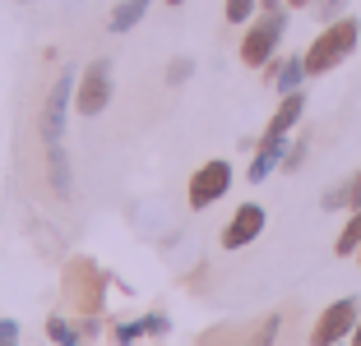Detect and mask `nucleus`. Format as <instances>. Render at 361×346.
Returning <instances> with one entry per match:
<instances>
[{"mask_svg":"<svg viewBox=\"0 0 361 346\" xmlns=\"http://www.w3.org/2000/svg\"><path fill=\"white\" fill-rule=\"evenodd\" d=\"M167 5H185V0H167Z\"/></svg>","mask_w":361,"mask_h":346,"instance_id":"a878e982","label":"nucleus"},{"mask_svg":"<svg viewBox=\"0 0 361 346\" xmlns=\"http://www.w3.org/2000/svg\"><path fill=\"white\" fill-rule=\"evenodd\" d=\"M106 102H111V60H88L84 74H79L75 84V111L79 115H102Z\"/></svg>","mask_w":361,"mask_h":346,"instance_id":"39448f33","label":"nucleus"},{"mask_svg":"<svg viewBox=\"0 0 361 346\" xmlns=\"http://www.w3.org/2000/svg\"><path fill=\"white\" fill-rule=\"evenodd\" d=\"M111 337H116L121 346H130V342H139V337H144V323H139V319H135V323H116V333H111Z\"/></svg>","mask_w":361,"mask_h":346,"instance_id":"aec40b11","label":"nucleus"},{"mask_svg":"<svg viewBox=\"0 0 361 346\" xmlns=\"http://www.w3.org/2000/svg\"><path fill=\"white\" fill-rule=\"evenodd\" d=\"M47 337H51V342L56 346H84V323H79V333H75V328H70V323H65V319H47Z\"/></svg>","mask_w":361,"mask_h":346,"instance_id":"f3484780","label":"nucleus"},{"mask_svg":"<svg viewBox=\"0 0 361 346\" xmlns=\"http://www.w3.org/2000/svg\"><path fill=\"white\" fill-rule=\"evenodd\" d=\"M75 84L79 79L70 70L56 74V84L42 97V115H37V134H42V148H47V180H51L56 199L75 194V171H70V153H65V115L75 106Z\"/></svg>","mask_w":361,"mask_h":346,"instance_id":"f257e3e1","label":"nucleus"},{"mask_svg":"<svg viewBox=\"0 0 361 346\" xmlns=\"http://www.w3.org/2000/svg\"><path fill=\"white\" fill-rule=\"evenodd\" d=\"M301 111H306V97H301V93H287L283 102H278L274 120H269V125H264V139H259V143H287V134L297 129Z\"/></svg>","mask_w":361,"mask_h":346,"instance_id":"1a4fd4ad","label":"nucleus"},{"mask_svg":"<svg viewBox=\"0 0 361 346\" xmlns=\"http://www.w3.org/2000/svg\"><path fill=\"white\" fill-rule=\"evenodd\" d=\"M19 5H32V0H19Z\"/></svg>","mask_w":361,"mask_h":346,"instance_id":"bb28decb","label":"nucleus"},{"mask_svg":"<svg viewBox=\"0 0 361 346\" xmlns=\"http://www.w3.org/2000/svg\"><path fill=\"white\" fill-rule=\"evenodd\" d=\"M324 208H361V171L348 180V185H338V189L324 194Z\"/></svg>","mask_w":361,"mask_h":346,"instance_id":"2eb2a0df","label":"nucleus"},{"mask_svg":"<svg viewBox=\"0 0 361 346\" xmlns=\"http://www.w3.org/2000/svg\"><path fill=\"white\" fill-rule=\"evenodd\" d=\"M139 323H144V337H162V333H167V314H144V319H139Z\"/></svg>","mask_w":361,"mask_h":346,"instance_id":"412c9836","label":"nucleus"},{"mask_svg":"<svg viewBox=\"0 0 361 346\" xmlns=\"http://www.w3.org/2000/svg\"><path fill=\"white\" fill-rule=\"evenodd\" d=\"M357 42H361V19H352V14H343V19H334V23H324L319 28V37L306 46V74L315 79V74H329L334 65H343L352 51H357Z\"/></svg>","mask_w":361,"mask_h":346,"instance_id":"f03ea898","label":"nucleus"},{"mask_svg":"<svg viewBox=\"0 0 361 346\" xmlns=\"http://www.w3.org/2000/svg\"><path fill=\"white\" fill-rule=\"evenodd\" d=\"M287 158V143H259L255 162H250V185H259V180H269V171L278 167V162Z\"/></svg>","mask_w":361,"mask_h":346,"instance_id":"9b49d317","label":"nucleus"},{"mask_svg":"<svg viewBox=\"0 0 361 346\" xmlns=\"http://www.w3.org/2000/svg\"><path fill=\"white\" fill-rule=\"evenodd\" d=\"M352 346H361V323H357V328H352Z\"/></svg>","mask_w":361,"mask_h":346,"instance_id":"393cba45","label":"nucleus"},{"mask_svg":"<svg viewBox=\"0 0 361 346\" xmlns=\"http://www.w3.org/2000/svg\"><path fill=\"white\" fill-rule=\"evenodd\" d=\"M278 328H283V314H264L255 323H245V346H274Z\"/></svg>","mask_w":361,"mask_h":346,"instance_id":"ddd939ff","label":"nucleus"},{"mask_svg":"<svg viewBox=\"0 0 361 346\" xmlns=\"http://www.w3.org/2000/svg\"><path fill=\"white\" fill-rule=\"evenodd\" d=\"M264 222H269V212L259 208V203H241V208L232 212V222L223 226V250H245L250 241H259Z\"/></svg>","mask_w":361,"mask_h":346,"instance_id":"6e6552de","label":"nucleus"},{"mask_svg":"<svg viewBox=\"0 0 361 346\" xmlns=\"http://www.w3.org/2000/svg\"><path fill=\"white\" fill-rule=\"evenodd\" d=\"M255 5H259V0H227V5H223V14H227V23H250Z\"/></svg>","mask_w":361,"mask_h":346,"instance_id":"a211bd4d","label":"nucleus"},{"mask_svg":"<svg viewBox=\"0 0 361 346\" xmlns=\"http://www.w3.org/2000/svg\"><path fill=\"white\" fill-rule=\"evenodd\" d=\"M102 300H106V273L97 268L93 259H70L65 263V305L75 314L93 319L102 314Z\"/></svg>","mask_w":361,"mask_h":346,"instance_id":"7ed1b4c3","label":"nucleus"},{"mask_svg":"<svg viewBox=\"0 0 361 346\" xmlns=\"http://www.w3.org/2000/svg\"><path fill=\"white\" fill-rule=\"evenodd\" d=\"M195 65L185 60V56H176V60H171V70H167V84H185V74H190Z\"/></svg>","mask_w":361,"mask_h":346,"instance_id":"4be33fe9","label":"nucleus"},{"mask_svg":"<svg viewBox=\"0 0 361 346\" xmlns=\"http://www.w3.org/2000/svg\"><path fill=\"white\" fill-rule=\"evenodd\" d=\"M343 10H348V0H315V14H319V23H334V19H343Z\"/></svg>","mask_w":361,"mask_h":346,"instance_id":"6ab92c4d","label":"nucleus"},{"mask_svg":"<svg viewBox=\"0 0 361 346\" xmlns=\"http://www.w3.org/2000/svg\"><path fill=\"white\" fill-rule=\"evenodd\" d=\"M227 189H232V162L213 158V162H204V167L190 176V189H185V199H190V208L200 212V208H213V203L223 199Z\"/></svg>","mask_w":361,"mask_h":346,"instance_id":"0eeeda50","label":"nucleus"},{"mask_svg":"<svg viewBox=\"0 0 361 346\" xmlns=\"http://www.w3.org/2000/svg\"><path fill=\"white\" fill-rule=\"evenodd\" d=\"M306 5H315V0H287V10H306Z\"/></svg>","mask_w":361,"mask_h":346,"instance_id":"b1692460","label":"nucleus"},{"mask_svg":"<svg viewBox=\"0 0 361 346\" xmlns=\"http://www.w3.org/2000/svg\"><path fill=\"white\" fill-rule=\"evenodd\" d=\"M301 79H310V74H306V60H301V56H287V60H283V70H278L274 74V84H278V93H301Z\"/></svg>","mask_w":361,"mask_h":346,"instance_id":"f8f14e48","label":"nucleus"},{"mask_svg":"<svg viewBox=\"0 0 361 346\" xmlns=\"http://www.w3.org/2000/svg\"><path fill=\"white\" fill-rule=\"evenodd\" d=\"M357 263H361V250H357Z\"/></svg>","mask_w":361,"mask_h":346,"instance_id":"cd10ccee","label":"nucleus"},{"mask_svg":"<svg viewBox=\"0 0 361 346\" xmlns=\"http://www.w3.org/2000/svg\"><path fill=\"white\" fill-rule=\"evenodd\" d=\"M357 250H361V208H352L348 226H343L338 241H334V254H338V259H348V254H357Z\"/></svg>","mask_w":361,"mask_h":346,"instance_id":"4468645a","label":"nucleus"},{"mask_svg":"<svg viewBox=\"0 0 361 346\" xmlns=\"http://www.w3.org/2000/svg\"><path fill=\"white\" fill-rule=\"evenodd\" d=\"M149 5H153V0H121L116 10H111V19H106V28H111V32H130L144 14H149Z\"/></svg>","mask_w":361,"mask_h":346,"instance_id":"9d476101","label":"nucleus"},{"mask_svg":"<svg viewBox=\"0 0 361 346\" xmlns=\"http://www.w3.org/2000/svg\"><path fill=\"white\" fill-rule=\"evenodd\" d=\"M195 346H245V323H223V328H209Z\"/></svg>","mask_w":361,"mask_h":346,"instance_id":"dca6fc26","label":"nucleus"},{"mask_svg":"<svg viewBox=\"0 0 361 346\" xmlns=\"http://www.w3.org/2000/svg\"><path fill=\"white\" fill-rule=\"evenodd\" d=\"M0 346H19V323H14V319L0 323Z\"/></svg>","mask_w":361,"mask_h":346,"instance_id":"5701e85b","label":"nucleus"},{"mask_svg":"<svg viewBox=\"0 0 361 346\" xmlns=\"http://www.w3.org/2000/svg\"><path fill=\"white\" fill-rule=\"evenodd\" d=\"M283 32H287V14L283 10H264L250 28H245V37H241V60L250 65V70L269 65V56H274L278 42H283Z\"/></svg>","mask_w":361,"mask_h":346,"instance_id":"20e7f679","label":"nucleus"},{"mask_svg":"<svg viewBox=\"0 0 361 346\" xmlns=\"http://www.w3.org/2000/svg\"><path fill=\"white\" fill-rule=\"evenodd\" d=\"M357 323H361V305L352 300V295H343V300H334L329 309L315 319V328H310V346H338L343 337H352Z\"/></svg>","mask_w":361,"mask_h":346,"instance_id":"423d86ee","label":"nucleus"}]
</instances>
